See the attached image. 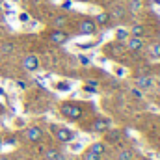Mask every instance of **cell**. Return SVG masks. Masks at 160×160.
<instances>
[{"label":"cell","mask_w":160,"mask_h":160,"mask_svg":"<svg viewBox=\"0 0 160 160\" xmlns=\"http://www.w3.org/2000/svg\"><path fill=\"white\" fill-rule=\"evenodd\" d=\"M47 160H60V153L56 149H48L47 151Z\"/></svg>","instance_id":"obj_20"},{"label":"cell","mask_w":160,"mask_h":160,"mask_svg":"<svg viewBox=\"0 0 160 160\" xmlns=\"http://www.w3.org/2000/svg\"><path fill=\"white\" fill-rule=\"evenodd\" d=\"M128 34L132 38H143L145 36V28H143V24H132V28L128 30Z\"/></svg>","instance_id":"obj_10"},{"label":"cell","mask_w":160,"mask_h":160,"mask_svg":"<svg viewBox=\"0 0 160 160\" xmlns=\"http://www.w3.org/2000/svg\"><path fill=\"white\" fill-rule=\"evenodd\" d=\"M22 67L26 69V71H38L39 69V58L36 56V54H28V56H24V60H22Z\"/></svg>","instance_id":"obj_4"},{"label":"cell","mask_w":160,"mask_h":160,"mask_svg":"<svg viewBox=\"0 0 160 160\" xmlns=\"http://www.w3.org/2000/svg\"><path fill=\"white\" fill-rule=\"evenodd\" d=\"M110 127H112V121L108 118H97L95 123H93V130L95 132H106Z\"/></svg>","instance_id":"obj_7"},{"label":"cell","mask_w":160,"mask_h":160,"mask_svg":"<svg viewBox=\"0 0 160 160\" xmlns=\"http://www.w3.org/2000/svg\"><path fill=\"white\" fill-rule=\"evenodd\" d=\"M89 149H91L93 153H97V155H101V157H102V155L106 153V145H104L102 142H95V143H93V145H91Z\"/></svg>","instance_id":"obj_15"},{"label":"cell","mask_w":160,"mask_h":160,"mask_svg":"<svg viewBox=\"0 0 160 160\" xmlns=\"http://www.w3.org/2000/svg\"><path fill=\"white\" fill-rule=\"evenodd\" d=\"M0 160H9V158H6V157H0Z\"/></svg>","instance_id":"obj_28"},{"label":"cell","mask_w":160,"mask_h":160,"mask_svg":"<svg viewBox=\"0 0 160 160\" xmlns=\"http://www.w3.org/2000/svg\"><path fill=\"white\" fill-rule=\"evenodd\" d=\"M151 56L157 58V60H160V41L153 45V48H151Z\"/></svg>","instance_id":"obj_21"},{"label":"cell","mask_w":160,"mask_h":160,"mask_svg":"<svg viewBox=\"0 0 160 160\" xmlns=\"http://www.w3.org/2000/svg\"><path fill=\"white\" fill-rule=\"evenodd\" d=\"M127 48L128 50H132V52H136V50H142L143 48V39L142 38H128L127 39Z\"/></svg>","instance_id":"obj_8"},{"label":"cell","mask_w":160,"mask_h":160,"mask_svg":"<svg viewBox=\"0 0 160 160\" xmlns=\"http://www.w3.org/2000/svg\"><path fill=\"white\" fill-rule=\"evenodd\" d=\"M82 160H101V155H97V153H93L91 149H88V151L84 153Z\"/></svg>","instance_id":"obj_19"},{"label":"cell","mask_w":160,"mask_h":160,"mask_svg":"<svg viewBox=\"0 0 160 160\" xmlns=\"http://www.w3.org/2000/svg\"><path fill=\"white\" fill-rule=\"evenodd\" d=\"M158 91H160V84H158Z\"/></svg>","instance_id":"obj_30"},{"label":"cell","mask_w":160,"mask_h":160,"mask_svg":"<svg viewBox=\"0 0 160 160\" xmlns=\"http://www.w3.org/2000/svg\"><path fill=\"white\" fill-rule=\"evenodd\" d=\"M17 86H19L21 89H24V88H26V82H21V80H19V82H17Z\"/></svg>","instance_id":"obj_27"},{"label":"cell","mask_w":160,"mask_h":160,"mask_svg":"<svg viewBox=\"0 0 160 160\" xmlns=\"http://www.w3.org/2000/svg\"><path fill=\"white\" fill-rule=\"evenodd\" d=\"M71 6H73L71 0H63V4H62V8H71Z\"/></svg>","instance_id":"obj_25"},{"label":"cell","mask_w":160,"mask_h":160,"mask_svg":"<svg viewBox=\"0 0 160 160\" xmlns=\"http://www.w3.org/2000/svg\"><path fill=\"white\" fill-rule=\"evenodd\" d=\"M93 21H95V24H97V26H106V24H108V21H110V15H108V13H99Z\"/></svg>","instance_id":"obj_14"},{"label":"cell","mask_w":160,"mask_h":160,"mask_svg":"<svg viewBox=\"0 0 160 160\" xmlns=\"http://www.w3.org/2000/svg\"><path fill=\"white\" fill-rule=\"evenodd\" d=\"M142 6H143L142 0H130V2H128V9L134 11V13H138V11L142 9Z\"/></svg>","instance_id":"obj_17"},{"label":"cell","mask_w":160,"mask_h":160,"mask_svg":"<svg viewBox=\"0 0 160 160\" xmlns=\"http://www.w3.org/2000/svg\"><path fill=\"white\" fill-rule=\"evenodd\" d=\"M19 21L21 22H28L30 21V15L28 13H19Z\"/></svg>","instance_id":"obj_23"},{"label":"cell","mask_w":160,"mask_h":160,"mask_svg":"<svg viewBox=\"0 0 160 160\" xmlns=\"http://www.w3.org/2000/svg\"><path fill=\"white\" fill-rule=\"evenodd\" d=\"M62 116H65L71 121H77L82 116V108L75 102H65V104H62Z\"/></svg>","instance_id":"obj_1"},{"label":"cell","mask_w":160,"mask_h":160,"mask_svg":"<svg viewBox=\"0 0 160 160\" xmlns=\"http://www.w3.org/2000/svg\"><path fill=\"white\" fill-rule=\"evenodd\" d=\"M48 39L52 41V43H56V45H63V43H67L69 36H67V32H63V30H52L50 36H48Z\"/></svg>","instance_id":"obj_5"},{"label":"cell","mask_w":160,"mask_h":160,"mask_svg":"<svg viewBox=\"0 0 160 160\" xmlns=\"http://www.w3.org/2000/svg\"><path fill=\"white\" fill-rule=\"evenodd\" d=\"M97 30H99V26L95 24L93 19H84V21H80V24H78V34L80 36H95Z\"/></svg>","instance_id":"obj_3"},{"label":"cell","mask_w":160,"mask_h":160,"mask_svg":"<svg viewBox=\"0 0 160 160\" xmlns=\"http://www.w3.org/2000/svg\"><path fill=\"white\" fill-rule=\"evenodd\" d=\"M24 136H26L28 142H39L41 138H43V130H41L39 127H28L26 132H24Z\"/></svg>","instance_id":"obj_6"},{"label":"cell","mask_w":160,"mask_h":160,"mask_svg":"<svg viewBox=\"0 0 160 160\" xmlns=\"http://www.w3.org/2000/svg\"><path fill=\"white\" fill-rule=\"evenodd\" d=\"M128 38H130V34H128V30H127V28H118V30H116V41L125 43Z\"/></svg>","instance_id":"obj_13"},{"label":"cell","mask_w":160,"mask_h":160,"mask_svg":"<svg viewBox=\"0 0 160 160\" xmlns=\"http://www.w3.org/2000/svg\"><path fill=\"white\" fill-rule=\"evenodd\" d=\"M65 24H67V15H58V17L52 19V26H54L56 30H62Z\"/></svg>","instance_id":"obj_12"},{"label":"cell","mask_w":160,"mask_h":160,"mask_svg":"<svg viewBox=\"0 0 160 160\" xmlns=\"http://www.w3.org/2000/svg\"><path fill=\"white\" fill-rule=\"evenodd\" d=\"M153 84H155V78L153 77H140V78L136 80V86L140 89H149Z\"/></svg>","instance_id":"obj_9"},{"label":"cell","mask_w":160,"mask_h":160,"mask_svg":"<svg viewBox=\"0 0 160 160\" xmlns=\"http://www.w3.org/2000/svg\"><path fill=\"white\" fill-rule=\"evenodd\" d=\"M52 128H54V134H56V140H58V142L69 143V142L75 140V132H73L71 128H67V127H58V125H52Z\"/></svg>","instance_id":"obj_2"},{"label":"cell","mask_w":160,"mask_h":160,"mask_svg":"<svg viewBox=\"0 0 160 160\" xmlns=\"http://www.w3.org/2000/svg\"><path fill=\"white\" fill-rule=\"evenodd\" d=\"M119 138H121V132L118 128H108V130H106V140H108L110 143L119 142Z\"/></svg>","instance_id":"obj_11"},{"label":"cell","mask_w":160,"mask_h":160,"mask_svg":"<svg viewBox=\"0 0 160 160\" xmlns=\"http://www.w3.org/2000/svg\"><path fill=\"white\" fill-rule=\"evenodd\" d=\"M78 60H80V63H84V65H88V63H89V60H88L86 56H82V54L78 56Z\"/></svg>","instance_id":"obj_24"},{"label":"cell","mask_w":160,"mask_h":160,"mask_svg":"<svg viewBox=\"0 0 160 160\" xmlns=\"http://www.w3.org/2000/svg\"><path fill=\"white\" fill-rule=\"evenodd\" d=\"M118 160H134V155L130 149H123L119 155H118Z\"/></svg>","instance_id":"obj_18"},{"label":"cell","mask_w":160,"mask_h":160,"mask_svg":"<svg viewBox=\"0 0 160 160\" xmlns=\"http://www.w3.org/2000/svg\"><path fill=\"white\" fill-rule=\"evenodd\" d=\"M56 88H58V89H65V91H69V89H71V84H69V82H58Z\"/></svg>","instance_id":"obj_22"},{"label":"cell","mask_w":160,"mask_h":160,"mask_svg":"<svg viewBox=\"0 0 160 160\" xmlns=\"http://www.w3.org/2000/svg\"><path fill=\"white\" fill-rule=\"evenodd\" d=\"M0 50H2L4 54H11V52L15 50V43H11V41H6V43H2Z\"/></svg>","instance_id":"obj_16"},{"label":"cell","mask_w":160,"mask_h":160,"mask_svg":"<svg viewBox=\"0 0 160 160\" xmlns=\"http://www.w3.org/2000/svg\"><path fill=\"white\" fill-rule=\"evenodd\" d=\"M138 160H147V158H143V157H142V158H138Z\"/></svg>","instance_id":"obj_29"},{"label":"cell","mask_w":160,"mask_h":160,"mask_svg":"<svg viewBox=\"0 0 160 160\" xmlns=\"http://www.w3.org/2000/svg\"><path fill=\"white\" fill-rule=\"evenodd\" d=\"M132 95H134V97H140V99H142V91H138V89H132Z\"/></svg>","instance_id":"obj_26"}]
</instances>
